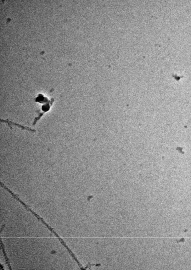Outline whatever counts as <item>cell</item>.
I'll list each match as a JSON object with an SVG mask.
<instances>
[{
    "mask_svg": "<svg viewBox=\"0 0 191 270\" xmlns=\"http://www.w3.org/2000/svg\"><path fill=\"white\" fill-rule=\"evenodd\" d=\"M0 120H1V122L5 123H8V125L9 126V127H10L11 129H12V127H11V126H10V125H14L17 126H18V127L21 128L23 130H27L28 131H31L33 133H35V132L36 131V130H35L32 129L31 128H29V127H27L21 125H20L18 124H17L16 123H14L13 122H11V121H9V120H4L2 119H1Z\"/></svg>",
    "mask_w": 191,
    "mask_h": 270,
    "instance_id": "6da1fadb",
    "label": "cell"
},
{
    "mask_svg": "<svg viewBox=\"0 0 191 270\" xmlns=\"http://www.w3.org/2000/svg\"><path fill=\"white\" fill-rule=\"evenodd\" d=\"M50 107L48 105L46 104L43 105L42 108V109L43 111L44 112H46L49 111Z\"/></svg>",
    "mask_w": 191,
    "mask_h": 270,
    "instance_id": "7a4b0ae2",
    "label": "cell"
}]
</instances>
